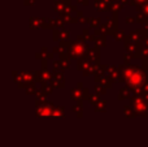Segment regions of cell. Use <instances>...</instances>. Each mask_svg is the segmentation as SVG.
Listing matches in <instances>:
<instances>
[{
	"label": "cell",
	"instance_id": "obj_1",
	"mask_svg": "<svg viewBox=\"0 0 148 147\" xmlns=\"http://www.w3.org/2000/svg\"><path fill=\"white\" fill-rule=\"evenodd\" d=\"M127 81L131 83V86H140L144 81V76L139 70H131L127 76Z\"/></svg>",
	"mask_w": 148,
	"mask_h": 147
}]
</instances>
